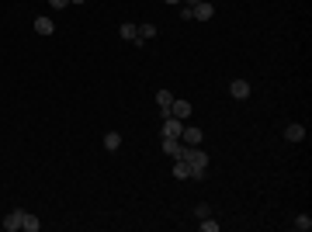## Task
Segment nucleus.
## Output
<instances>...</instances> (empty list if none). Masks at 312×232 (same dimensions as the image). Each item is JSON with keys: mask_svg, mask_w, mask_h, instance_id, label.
Masks as SVG:
<instances>
[{"mask_svg": "<svg viewBox=\"0 0 312 232\" xmlns=\"http://www.w3.org/2000/svg\"><path fill=\"white\" fill-rule=\"evenodd\" d=\"M177 156L187 163V170H191L194 180H201V177L208 173V153H205V149H198V146H180Z\"/></svg>", "mask_w": 312, "mask_h": 232, "instance_id": "f257e3e1", "label": "nucleus"}, {"mask_svg": "<svg viewBox=\"0 0 312 232\" xmlns=\"http://www.w3.org/2000/svg\"><path fill=\"white\" fill-rule=\"evenodd\" d=\"M180 128H184V121H180V118L163 115V132H159V139H180Z\"/></svg>", "mask_w": 312, "mask_h": 232, "instance_id": "f03ea898", "label": "nucleus"}, {"mask_svg": "<svg viewBox=\"0 0 312 232\" xmlns=\"http://www.w3.org/2000/svg\"><path fill=\"white\" fill-rule=\"evenodd\" d=\"M201 139H205V135H201V128L184 121V128H180V142H184V146H201Z\"/></svg>", "mask_w": 312, "mask_h": 232, "instance_id": "7ed1b4c3", "label": "nucleus"}, {"mask_svg": "<svg viewBox=\"0 0 312 232\" xmlns=\"http://www.w3.org/2000/svg\"><path fill=\"white\" fill-rule=\"evenodd\" d=\"M212 14H215V7H212L208 0H201V3H194V7H191V17H194V21H208Z\"/></svg>", "mask_w": 312, "mask_h": 232, "instance_id": "20e7f679", "label": "nucleus"}, {"mask_svg": "<svg viewBox=\"0 0 312 232\" xmlns=\"http://www.w3.org/2000/svg\"><path fill=\"white\" fill-rule=\"evenodd\" d=\"M170 115H173V118H180V121H187V118H191V104L173 97V104H170Z\"/></svg>", "mask_w": 312, "mask_h": 232, "instance_id": "39448f33", "label": "nucleus"}, {"mask_svg": "<svg viewBox=\"0 0 312 232\" xmlns=\"http://www.w3.org/2000/svg\"><path fill=\"white\" fill-rule=\"evenodd\" d=\"M229 94H233L236 101H246V97H250V83H246V80H233V83H229Z\"/></svg>", "mask_w": 312, "mask_h": 232, "instance_id": "423d86ee", "label": "nucleus"}, {"mask_svg": "<svg viewBox=\"0 0 312 232\" xmlns=\"http://www.w3.org/2000/svg\"><path fill=\"white\" fill-rule=\"evenodd\" d=\"M21 222H24V212H10V215L3 219V229H7V232H17V229H21Z\"/></svg>", "mask_w": 312, "mask_h": 232, "instance_id": "0eeeda50", "label": "nucleus"}, {"mask_svg": "<svg viewBox=\"0 0 312 232\" xmlns=\"http://www.w3.org/2000/svg\"><path fill=\"white\" fill-rule=\"evenodd\" d=\"M118 31H122V38H125V42H139V24H132V21H125V24H122Z\"/></svg>", "mask_w": 312, "mask_h": 232, "instance_id": "6e6552de", "label": "nucleus"}, {"mask_svg": "<svg viewBox=\"0 0 312 232\" xmlns=\"http://www.w3.org/2000/svg\"><path fill=\"white\" fill-rule=\"evenodd\" d=\"M285 139H288V142H302V139H306V125H288V128H285Z\"/></svg>", "mask_w": 312, "mask_h": 232, "instance_id": "1a4fd4ad", "label": "nucleus"}, {"mask_svg": "<svg viewBox=\"0 0 312 232\" xmlns=\"http://www.w3.org/2000/svg\"><path fill=\"white\" fill-rule=\"evenodd\" d=\"M35 31H38V35H52V31H56L52 17H35Z\"/></svg>", "mask_w": 312, "mask_h": 232, "instance_id": "9d476101", "label": "nucleus"}, {"mask_svg": "<svg viewBox=\"0 0 312 232\" xmlns=\"http://www.w3.org/2000/svg\"><path fill=\"white\" fill-rule=\"evenodd\" d=\"M173 177H177V180H187V177H191V170H187V163H184L180 156H173Z\"/></svg>", "mask_w": 312, "mask_h": 232, "instance_id": "9b49d317", "label": "nucleus"}, {"mask_svg": "<svg viewBox=\"0 0 312 232\" xmlns=\"http://www.w3.org/2000/svg\"><path fill=\"white\" fill-rule=\"evenodd\" d=\"M156 104L163 108V115H170V104H173V94H170V90H159V94H156Z\"/></svg>", "mask_w": 312, "mask_h": 232, "instance_id": "f8f14e48", "label": "nucleus"}, {"mask_svg": "<svg viewBox=\"0 0 312 232\" xmlns=\"http://www.w3.org/2000/svg\"><path fill=\"white\" fill-rule=\"evenodd\" d=\"M118 146H122V135H118V132H108V135H104V149H108V153H115Z\"/></svg>", "mask_w": 312, "mask_h": 232, "instance_id": "ddd939ff", "label": "nucleus"}, {"mask_svg": "<svg viewBox=\"0 0 312 232\" xmlns=\"http://www.w3.org/2000/svg\"><path fill=\"white\" fill-rule=\"evenodd\" d=\"M180 146H184L180 139H163V153H166V156H177V153H180Z\"/></svg>", "mask_w": 312, "mask_h": 232, "instance_id": "4468645a", "label": "nucleus"}, {"mask_svg": "<svg viewBox=\"0 0 312 232\" xmlns=\"http://www.w3.org/2000/svg\"><path fill=\"white\" fill-rule=\"evenodd\" d=\"M21 229H24V232H38V229H42V222H38L35 215H28V212H24V222H21Z\"/></svg>", "mask_w": 312, "mask_h": 232, "instance_id": "2eb2a0df", "label": "nucleus"}, {"mask_svg": "<svg viewBox=\"0 0 312 232\" xmlns=\"http://www.w3.org/2000/svg\"><path fill=\"white\" fill-rule=\"evenodd\" d=\"M156 38V24H139V42H150Z\"/></svg>", "mask_w": 312, "mask_h": 232, "instance_id": "dca6fc26", "label": "nucleus"}, {"mask_svg": "<svg viewBox=\"0 0 312 232\" xmlns=\"http://www.w3.org/2000/svg\"><path fill=\"white\" fill-rule=\"evenodd\" d=\"M295 229H299V232H309L312 229V219H309V215H299V219H295Z\"/></svg>", "mask_w": 312, "mask_h": 232, "instance_id": "f3484780", "label": "nucleus"}, {"mask_svg": "<svg viewBox=\"0 0 312 232\" xmlns=\"http://www.w3.org/2000/svg\"><path fill=\"white\" fill-rule=\"evenodd\" d=\"M201 232H219V222H212V219L205 215V219H201Z\"/></svg>", "mask_w": 312, "mask_h": 232, "instance_id": "a211bd4d", "label": "nucleus"}, {"mask_svg": "<svg viewBox=\"0 0 312 232\" xmlns=\"http://www.w3.org/2000/svg\"><path fill=\"white\" fill-rule=\"evenodd\" d=\"M194 215H198V219H205V215H208V205H205V201H198V205H194Z\"/></svg>", "mask_w": 312, "mask_h": 232, "instance_id": "6ab92c4d", "label": "nucleus"}, {"mask_svg": "<svg viewBox=\"0 0 312 232\" xmlns=\"http://www.w3.org/2000/svg\"><path fill=\"white\" fill-rule=\"evenodd\" d=\"M49 3H52L56 10H63V7H70V0H49Z\"/></svg>", "mask_w": 312, "mask_h": 232, "instance_id": "aec40b11", "label": "nucleus"}, {"mask_svg": "<svg viewBox=\"0 0 312 232\" xmlns=\"http://www.w3.org/2000/svg\"><path fill=\"white\" fill-rule=\"evenodd\" d=\"M194 3H201V0H187V7H194Z\"/></svg>", "mask_w": 312, "mask_h": 232, "instance_id": "412c9836", "label": "nucleus"}, {"mask_svg": "<svg viewBox=\"0 0 312 232\" xmlns=\"http://www.w3.org/2000/svg\"><path fill=\"white\" fill-rule=\"evenodd\" d=\"M166 3H180V0H166Z\"/></svg>", "mask_w": 312, "mask_h": 232, "instance_id": "4be33fe9", "label": "nucleus"}, {"mask_svg": "<svg viewBox=\"0 0 312 232\" xmlns=\"http://www.w3.org/2000/svg\"><path fill=\"white\" fill-rule=\"evenodd\" d=\"M70 3H83V0H70Z\"/></svg>", "mask_w": 312, "mask_h": 232, "instance_id": "5701e85b", "label": "nucleus"}]
</instances>
